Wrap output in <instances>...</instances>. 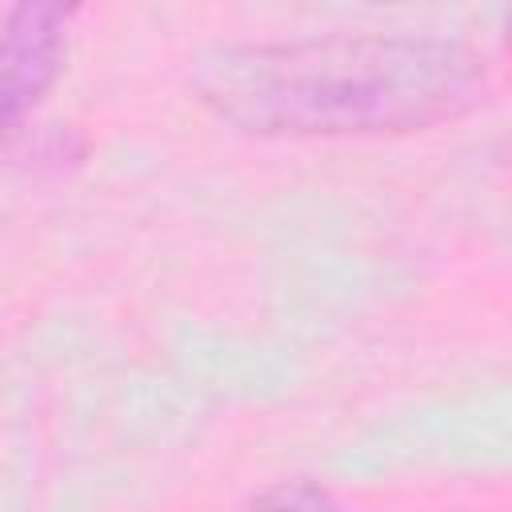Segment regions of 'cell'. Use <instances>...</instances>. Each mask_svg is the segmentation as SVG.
Returning a JSON list of instances; mask_svg holds the SVG:
<instances>
[{
  "instance_id": "3957f363",
  "label": "cell",
  "mask_w": 512,
  "mask_h": 512,
  "mask_svg": "<svg viewBox=\"0 0 512 512\" xmlns=\"http://www.w3.org/2000/svg\"><path fill=\"white\" fill-rule=\"evenodd\" d=\"M252 512H332L328 496L312 484H284L276 492H268L264 500H256Z\"/></svg>"
},
{
  "instance_id": "6da1fadb",
  "label": "cell",
  "mask_w": 512,
  "mask_h": 512,
  "mask_svg": "<svg viewBox=\"0 0 512 512\" xmlns=\"http://www.w3.org/2000/svg\"><path fill=\"white\" fill-rule=\"evenodd\" d=\"M200 100L248 128L292 136L408 132L484 100L488 68L464 44L428 36H328L220 48L192 68Z\"/></svg>"
},
{
  "instance_id": "7a4b0ae2",
  "label": "cell",
  "mask_w": 512,
  "mask_h": 512,
  "mask_svg": "<svg viewBox=\"0 0 512 512\" xmlns=\"http://www.w3.org/2000/svg\"><path fill=\"white\" fill-rule=\"evenodd\" d=\"M64 8L36 4L12 12L0 32V128L12 124L52 80L60 56V24Z\"/></svg>"
}]
</instances>
